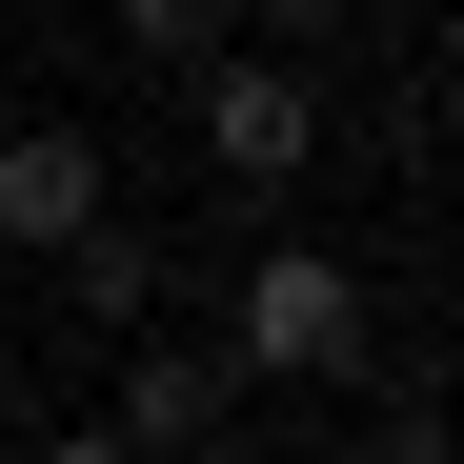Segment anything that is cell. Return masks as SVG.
I'll return each instance as SVG.
<instances>
[{"mask_svg": "<svg viewBox=\"0 0 464 464\" xmlns=\"http://www.w3.org/2000/svg\"><path fill=\"white\" fill-rule=\"evenodd\" d=\"M182 121H202V162L243 182V202H283L303 162H324V82H303V41H202V61H182Z\"/></svg>", "mask_w": 464, "mask_h": 464, "instance_id": "cell-1", "label": "cell"}, {"mask_svg": "<svg viewBox=\"0 0 464 464\" xmlns=\"http://www.w3.org/2000/svg\"><path fill=\"white\" fill-rule=\"evenodd\" d=\"M222 343H243V383H343L363 363V263L343 243H263L222 283Z\"/></svg>", "mask_w": 464, "mask_h": 464, "instance_id": "cell-2", "label": "cell"}, {"mask_svg": "<svg viewBox=\"0 0 464 464\" xmlns=\"http://www.w3.org/2000/svg\"><path fill=\"white\" fill-rule=\"evenodd\" d=\"M141 464H182V444H222L243 424V343L222 324H121V404H102Z\"/></svg>", "mask_w": 464, "mask_h": 464, "instance_id": "cell-3", "label": "cell"}, {"mask_svg": "<svg viewBox=\"0 0 464 464\" xmlns=\"http://www.w3.org/2000/svg\"><path fill=\"white\" fill-rule=\"evenodd\" d=\"M102 202H121V182H102V141L61 121V102H21V121H0V263H21V283H41L61 243H82Z\"/></svg>", "mask_w": 464, "mask_h": 464, "instance_id": "cell-4", "label": "cell"}, {"mask_svg": "<svg viewBox=\"0 0 464 464\" xmlns=\"http://www.w3.org/2000/svg\"><path fill=\"white\" fill-rule=\"evenodd\" d=\"M41 283H61V303H82V324H162V283H182V263H162V222H121V202H102V222H82V243H61V263H41Z\"/></svg>", "mask_w": 464, "mask_h": 464, "instance_id": "cell-5", "label": "cell"}, {"mask_svg": "<svg viewBox=\"0 0 464 464\" xmlns=\"http://www.w3.org/2000/svg\"><path fill=\"white\" fill-rule=\"evenodd\" d=\"M202 41H243V0H121V61H162V82H182Z\"/></svg>", "mask_w": 464, "mask_h": 464, "instance_id": "cell-6", "label": "cell"}, {"mask_svg": "<svg viewBox=\"0 0 464 464\" xmlns=\"http://www.w3.org/2000/svg\"><path fill=\"white\" fill-rule=\"evenodd\" d=\"M41 464H141V444H121V424H61V444H41Z\"/></svg>", "mask_w": 464, "mask_h": 464, "instance_id": "cell-7", "label": "cell"}, {"mask_svg": "<svg viewBox=\"0 0 464 464\" xmlns=\"http://www.w3.org/2000/svg\"><path fill=\"white\" fill-rule=\"evenodd\" d=\"M182 464H283V444H243V424H222V444H182Z\"/></svg>", "mask_w": 464, "mask_h": 464, "instance_id": "cell-8", "label": "cell"}]
</instances>
